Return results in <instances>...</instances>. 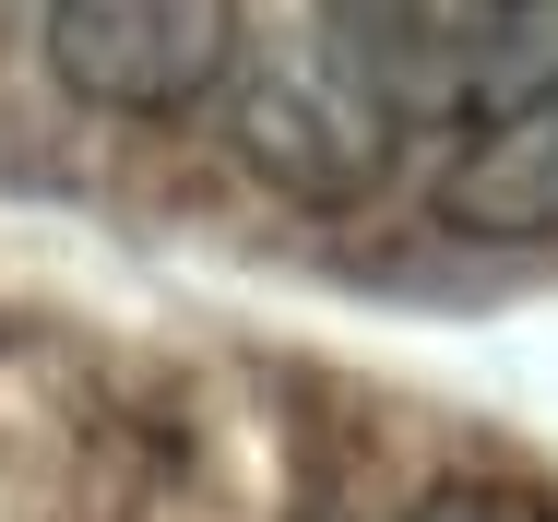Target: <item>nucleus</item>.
<instances>
[{"label":"nucleus","instance_id":"f257e3e1","mask_svg":"<svg viewBox=\"0 0 558 522\" xmlns=\"http://www.w3.org/2000/svg\"><path fill=\"white\" fill-rule=\"evenodd\" d=\"M226 131H238L250 179H274L286 203H368L392 179V155H404V119L368 96L333 48L226 72Z\"/></svg>","mask_w":558,"mask_h":522},{"label":"nucleus","instance_id":"f03ea898","mask_svg":"<svg viewBox=\"0 0 558 522\" xmlns=\"http://www.w3.org/2000/svg\"><path fill=\"white\" fill-rule=\"evenodd\" d=\"M48 72L108 119H179L238 72V0H48Z\"/></svg>","mask_w":558,"mask_h":522},{"label":"nucleus","instance_id":"7ed1b4c3","mask_svg":"<svg viewBox=\"0 0 558 522\" xmlns=\"http://www.w3.org/2000/svg\"><path fill=\"white\" fill-rule=\"evenodd\" d=\"M440 226L499 238V250L558 238V72L487 96L463 131H451V155H440Z\"/></svg>","mask_w":558,"mask_h":522},{"label":"nucleus","instance_id":"20e7f679","mask_svg":"<svg viewBox=\"0 0 558 522\" xmlns=\"http://www.w3.org/2000/svg\"><path fill=\"white\" fill-rule=\"evenodd\" d=\"M451 12H475V24H511V36H523V24H535V12H558V0H451Z\"/></svg>","mask_w":558,"mask_h":522},{"label":"nucleus","instance_id":"39448f33","mask_svg":"<svg viewBox=\"0 0 558 522\" xmlns=\"http://www.w3.org/2000/svg\"><path fill=\"white\" fill-rule=\"evenodd\" d=\"M428 522H511V511H487V499H440Z\"/></svg>","mask_w":558,"mask_h":522}]
</instances>
